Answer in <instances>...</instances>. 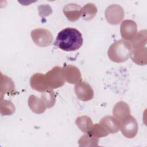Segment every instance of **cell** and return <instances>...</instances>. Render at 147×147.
<instances>
[{
  "label": "cell",
  "instance_id": "1",
  "mask_svg": "<svg viewBox=\"0 0 147 147\" xmlns=\"http://www.w3.org/2000/svg\"><path fill=\"white\" fill-rule=\"evenodd\" d=\"M82 33L74 28H66L57 34L54 42L57 48L66 52H72L79 49L83 45Z\"/></svg>",
  "mask_w": 147,
  "mask_h": 147
},
{
  "label": "cell",
  "instance_id": "2",
  "mask_svg": "<svg viewBox=\"0 0 147 147\" xmlns=\"http://www.w3.org/2000/svg\"><path fill=\"white\" fill-rule=\"evenodd\" d=\"M133 51V47L129 41L119 40L113 43L109 48V58L115 63L125 61L130 57Z\"/></svg>",
  "mask_w": 147,
  "mask_h": 147
},
{
  "label": "cell",
  "instance_id": "3",
  "mask_svg": "<svg viewBox=\"0 0 147 147\" xmlns=\"http://www.w3.org/2000/svg\"><path fill=\"white\" fill-rule=\"evenodd\" d=\"M47 84L49 88L56 89L62 87L65 82L63 68L54 67L45 75Z\"/></svg>",
  "mask_w": 147,
  "mask_h": 147
},
{
  "label": "cell",
  "instance_id": "4",
  "mask_svg": "<svg viewBox=\"0 0 147 147\" xmlns=\"http://www.w3.org/2000/svg\"><path fill=\"white\" fill-rule=\"evenodd\" d=\"M30 35L33 42L40 47H46L50 45L53 40L52 33L48 29L44 28L32 30Z\"/></svg>",
  "mask_w": 147,
  "mask_h": 147
},
{
  "label": "cell",
  "instance_id": "5",
  "mask_svg": "<svg viewBox=\"0 0 147 147\" xmlns=\"http://www.w3.org/2000/svg\"><path fill=\"white\" fill-rule=\"evenodd\" d=\"M120 123V130L125 137L132 138L137 135L138 125L134 117L130 115L121 121Z\"/></svg>",
  "mask_w": 147,
  "mask_h": 147
},
{
  "label": "cell",
  "instance_id": "6",
  "mask_svg": "<svg viewBox=\"0 0 147 147\" xmlns=\"http://www.w3.org/2000/svg\"><path fill=\"white\" fill-rule=\"evenodd\" d=\"M124 17L123 8L117 4L109 6L105 10V18L107 22L113 25L119 24Z\"/></svg>",
  "mask_w": 147,
  "mask_h": 147
},
{
  "label": "cell",
  "instance_id": "7",
  "mask_svg": "<svg viewBox=\"0 0 147 147\" xmlns=\"http://www.w3.org/2000/svg\"><path fill=\"white\" fill-rule=\"evenodd\" d=\"M75 92L78 99L86 102L94 97V91L91 86L87 82L79 81L75 86Z\"/></svg>",
  "mask_w": 147,
  "mask_h": 147
},
{
  "label": "cell",
  "instance_id": "8",
  "mask_svg": "<svg viewBox=\"0 0 147 147\" xmlns=\"http://www.w3.org/2000/svg\"><path fill=\"white\" fill-rule=\"evenodd\" d=\"M122 37L125 40H131L137 33V26L135 21L126 20L122 21L120 27Z\"/></svg>",
  "mask_w": 147,
  "mask_h": 147
},
{
  "label": "cell",
  "instance_id": "9",
  "mask_svg": "<svg viewBox=\"0 0 147 147\" xmlns=\"http://www.w3.org/2000/svg\"><path fill=\"white\" fill-rule=\"evenodd\" d=\"M65 81L75 84L82 80V75L78 67L73 65H66L63 68Z\"/></svg>",
  "mask_w": 147,
  "mask_h": 147
},
{
  "label": "cell",
  "instance_id": "10",
  "mask_svg": "<svg viewBox=\"0 0 147 147\" xmlns=\"http://www.w3.org/2000/svg\"><path fill=\"white\" fill-rule=\"evenodd\" d=\"M30 84L33 89L41 92L49 88L46 83L45 75L41 73H36L31 76Z\"/></svg>",
  "mask_w": 147,
  "mask_h": 147
},
{
  "label": "cell",
  "instance_id": "11",
  "mask_svg": "<svg viewBox=\"0 0 147 147\" xmlns=\"http://www.w3.org/2000/svg\"><path fill=\"white\" fill-rule=\"evenodd\" d=\"M100 123L109 133H116L120 130V121L113 116L107 115L103 117L100 121Z\"/></svg>",
  "mask_w": 147,
  "mask_h": 147
},
{
  "label": "cell",
  "instance_id": "12",
  "mask_svg": "<svg viewBox=\"0 0 147 147\" xmlns=\"http://www.w3.org/2000/svg\"><path fill=\"white\" fill-rule=\"evenodd\" d=\"M63 11L69 21H76L81 16L82 7L75 3H69L63 7Z\"/></svg>",
  "mask_w": 147,
  "mask_h": 147
},
{
  "label": "cell",
  "instance_id": "13",
  "mask_svg": "<svg viewBox=\"0 0 147 147\" xmlns=\"http://www.w3.org/2000/svg\"><path fill=\"white\" fill-rule=\"evenodd\" d=\"M113 114L115 118L120 122L130 115V110L129 105L122 101L117 103L113 109Z\"/></svg>",
  "mask_w": 147,
  "mask_h": 147
},
{
  "label": "cell",
  "instance_id": "14",
  "mask_svg": "<svg viewBox=\"0 0 147 147\" xmlns=\"http://www.w3.org/2000/svg\"><path fill=\"white\" fill-rule=\"evenodd\" d=\"M146 48L145 47H143L133 49L130 57L134 63L138 65H142L146 64Z\"/></svg>",
  "mask_w": 147,
  "mask_h": 147
},
{
  "label": "cell",
  "instance_id": "15",
  "mask_svg": "<svg viewBox=\"0 0 147 147\" xmlns=\"http://www.w3.org/2000/svg\"><path fill=\"white\" fill-rule=\"evenodd\" d=\"M28 105L31 110L36 114H42L45 112L46 107L41 99L34 95H31L28 99Z\"/></svg>",
  "mask_w": 147,
  "mask_h": 147
},
{
  "label": "cell",
  "instance_id": "16",
  "mask_svg": "<svg viewBox=\"0 0 147 147\" xmlns=\"http://www.w3.org/2000/svg\"><path fill=\"white\" fill-rule=\"evenodd\" d=\"M1 93L3 94L11 93L14 91L15 85L11 79L6 75L1 74Z\"/></svg>",
  "mask_w": 147,
  "mask_h": 147
},
{
  "label": "cell",
  "instance_id": "17",
  "mask_svg": "<svg viewBox=\"0 0 147 147\" xmlns=\"http://www.w3.org/2000/svg\"><path fill=\"white\" fill-rule=\"evenodd\" d=\"M75 123L79 129L84 133H88L93 126L91 119L87 115L78 117L75 121Z\"/></svg>",
  "mask_w": 147,
  "mask_h": 147
},
{
  "label": "cell",
  "instance_id": "18",
  "mask_svg": "<svg viewBox=\"0 0 147 147\" xmlns=\"http://www.w3.org/2000/svg\"><path fill=\"white\" fill-rule=\"evenodd\" d=\"M133 49L143 47L146 43V30H141L130 41Z\"/></svg>",
  "mask_w": 147,
  "mask_h": 147
},
{
  "label": "cell",
  "instance_id": "19",
  "mask_svg": "<svg viewBox=\"0 0 147 147\" xmlns=\"http://www.w3.org/2000/svg\"><path fill=\"white\" fill-rule=\"evenodd\" d=\"M97 7L96 6L91 3L85 5L83 8H82L81 16L83 20L86 21H89L92 20L96 14Z\"/></svg>",
  "mask_w": 147,
  "mask_h": 147
},
{
  "label": "cell",
  "instance_id": "20",
  "mask_svg": "<svg viewBox=\"0 0 147 147\" xmlns=\"http://www.w3.org/2000/svg\"><path fill=\"white\" fill-rule=\"evenodd\" d=\"M41 99L43 101L47 108L52 107L56 102L55 94L51 88H48L46 91L42 92Z\"/></svg>",
  "mask_w": 147,
  "mask_h": 147
},
{
  "label": "cell",
  "instance_id": "21",
  "mask_svg": "<svg viewBox=\"0 0 147 147\" xmlns=\"http://www.w3.org/2000/svg\"><path fill=\"white\" fill-rule=\"evenodd\" d=\"M98 142L99 138L87 133L80 138L78 143L79 146H98Z\"/></svg>",
  "mask_w": 147,
  "mask_h": 147
},
{
  "label": "cell",
  "instance_id": "22",
  "mask_svg": "<svg viewBox=\"0 0 147 147\" xmlns=\"http://www.w3.org/2000/svg\"><path fill=\"white\" fill-rule=\"evenodd\" d=\"M88 134L96 138H100L107 136L109 133L106 129L99 123L93 125L91 129L88 132Z\"/></svg>",
  "mask_w": 147,
  "mask_h": 147
},
{
  "label": "cell",
  "instance_id": "23",
  "mask_svg": "<svg viewBox=\"0 0 147 147\" xmlns=\"http://www.w3.org/2000/svg\"><path fill=\"white\" fill-rule=\"evenodd\" d=\"M1 113L3 115H11L15 112L14 105L10 102L7 100L1 101Z\"/></svg>",
  "mask_w": 147,
  "mask_h": 147
}]
</instances>
